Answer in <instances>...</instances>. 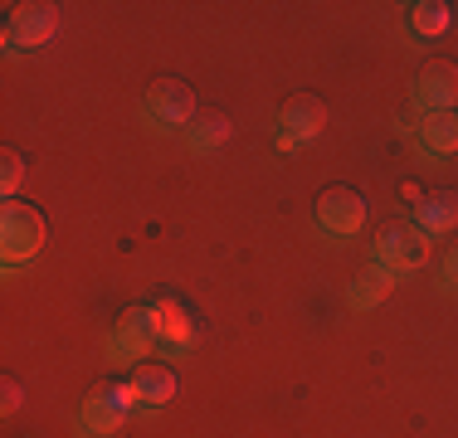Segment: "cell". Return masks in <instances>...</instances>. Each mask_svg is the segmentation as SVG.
Segmentation results:
<instances>
[{
	"label": "cell",
	"mask_w": 458,
	"mask_h": 438,
	"mask_svg": "<svg viewBox=\"0 0 458 438\" xmlns=\"http://www.w3.org/2000/svg\"><path fill=\"white\" fill-rule=\"evenodd\" d=\"M157 332H161V341H171V346H191L195 341V316L185 312L181 302H157Z\"/></svg>",
	"instance_id": "11"
},
{
	"label": "cell",
	"mask_w": 458,
	"mask_h": 438,
	"mask_svg": "<svg viewBox=\"0 0 458 438\" xmlns=\"http://www.w3.org/2000/svg\"><path fill=\"white\" fill-rule=\"evenodd\" d=\"M132 385L141 394V404L161 409V404H171V394H176V375H171L166 366H141L137 375H132Z\"/></svg>",
	"instance_id": "12"
},
{
	"label": "cell",
	"mask_w": 458,
	"mask_h": 438,
	"mask_svg": "<svg viewBox=\"0 0 458 438\" xmlns=\"http://www.w3.org/2000/svg\"><path fill=\"white\" fill-rule=\"evenodd\" d=\"M0 244H5V263H25L45 248V215L25 200H5L0 210Z\"/></svg>",
	"instance_id": "1"
},
{
	"label": "cell",
	"mask_w": 458,
	"mask_h": 438,
	"mask_svg": "<svg viewBox=\"0 0 458 438\" xmlns=\"http://www.w3.org/2000/svg\"><path fill=\"white\" fill-rule=\"evenodd\" d=\"M191 137H195L200 151H215V147H225V141L234 137V127H229V117H220V113H205V117H195Z\"/></svg>",
	"instance_id": "16"
},
{
	"label": "cell",
	"mask_w": 458,
	"mask_h": 438,
	"mask_svg": "<svg viewBox=\"0 0 458 438\" xmlns=\"http://www.w3.org/2000/svg\"><path fill=\"white\" fill-rule=\"evenodd\" d=\"M390 288H395V278H390V268H366L361 278H356V288H352V302L356 307H376V302H386L390 298Z\"/></svg>",
	"instance_id": "14"
},
{
	"label": "cell",
	"mask_w": 458,
	"mask_h": 438,
	"mask_svg": "<svg viewBox=\"0 0 458 438\" xmlns=\"http://www.w3.org/2000/svg\"><path fill=\"white\" fill-rule=\"evenodd\" d=\"M151 113H157L161 122L191 127L195 117H200V107H195V88L181 83V79H157L151 83Z\"/></svg>",
	"instance_id": "8"
},
{
	"label": "cell",
	"mask_w": 458,
	"mask_h": 438,
	"mask_svg": "<svg viewBox=\"0 0 458 438\" xmlns=\"http://www.w3.org/2000/svg\"><path fill=\"white\" fill-rule=\"evenodd\" d=\"M414 224L424 229V234H449L458 229V190H434L420 200V219Z\"/></svg>",
	"instance_id": "10"
},
{
	"label": "cell",
	"mask_w": 458,
	"mask_h": 438,
	"mask_svg": "<svg viewBox=\"0 0 458 438\" xmlns=\"http://www.w3.org/2000/svg\"><path fill=\"white\" fill-rule=\"evenodd\" d=\"M59 35V5H15L10 10V25H5V44H15V49H35V44H45Z\"/></svg>",
	"instance_id": "5"
},
{
	"label": "cell",
	"mask_w": 458,
	"mask_h": 438,
	"mask_svg": "<svg viewBox=\"0 0 458 438\" xmlns=\"http://www.w3.org/2000/svg\"><path fill=\"white\" fill-rule=\"evenodd\" d=\"M449 278L458 282V248H454V254H449Z\"/></svg>",
	"instance_id": "19"
},
{
	"label": "cell",
	"mask_w": 458,
	"mask_h": 438,
	"mask_svg": "<svg viewBox=\"0 0 458 438\" xmlns=\"http://www.w3.org/2000/svg\"><path fill=\"white\" fill-rule=\"evenodd\" d=\"M318 219L332 234H356L366 224V195L352 190V185H327L318 195Z\"/></svg>",
	"instance_id": "4"
},
{
	"label": "cell",
	"mask_w": 458,
	"mask_h": 438,
	"mask_svg": "<svg viewBox=\"0 0 458 438\" xmlns=\"http://www.w3.org/2000/svg\"><path fill=\"white\" fill-rule=\"evenodd\" d=\"M414 97H420L429 113H458V69L444 59L424 63L420 79H414Z\"/></svg>",
	"instance_id": "6"
},
{
	"label": "cell",
	"mask_w": 458,
	"mask_h": 438,
	"mask_svg": "<svg viewBox=\"0 0 458 438\" xmlns=\"http://www.w3.org/2000/svg\"><path fill=\"white\" fill-rule=\"evenodd\" d=\"M157 307H127L123 322H117V341L123 350H132V356H147L151 341H157Z\"/></svg>",
	"instance_id": "9"
},
{
	"label": "cell",
	"mask_w": 458,
	"mask_h": 438,
	"mask_svg": "<svg viewBox=\"0 0 458 438\" xmlns=\"http://www.w3.org/2000/svg\"><path fill=\"white\" fill-rule=\"evenodd\" d=\"M25 181V156L20 151H5V171H0V185H5V200H15V185Z\"/></svg>",
	"instance_id": "17"
},
{
	"label": "cell",
	"mask_w": 458,
	"mask_h": 438,
	"mask_svg": "<svg viewBox=\"0 0 458 438\" xmlns=\"http://www.w3.org/2000/svg\"><path fill=\"white\" fill-rule=\"evenodd\" d=\"M420 137L429 151H439V156H454L458 151V113H429L420 122Z\"/></svg>",
	"instance_id": "13"
},
{
	"label": "cell",
	"mask_w": 458,
	"mask_h": 438,
	"mask_svg": "<svg viewBox=\"0 0 458 438\" xmlns=\"http://www.w3.org/2000/svg\"><path fill=\"white\" fill-rule=\"evenodd\" d=\"M376 258H380V268H420L429 258L424 229L420 224H386L376 234Z\"/></svg>",
	"instance_id": "3"
},
{
	"label": "cell",
	"mask_w": 458,
	"mask_h": 438,
	"mask_svg": "<svg viewBox=\"0 0 458 438\" xmlns=\"http://www.w3.org/2000/svg\"><path fill=\"white\" fill-rule=\"evenodd\" d=\"M283 147H298V141H312V137H322V127H327V107H322V97H312V93H298V97H288L283 103Z\"/></svg>",
	"instance_id": "7"
},
{
	"label": "cell",
	"mask_w": 458,
	"mask_h": 438,
	"mask_svg": "<svg viewBox=\"0 0 458 438\" xmlns=\"http://www.w3.org/2000/svg\"><path fill=\"white\" fill-rule=\"evenodd\" d=\"M132 404H141V394L132 380H113V385H103V390H93V400H89V409H83V424H89L93 434H113L117 424L132 414Z\"/></svg>",
	"instance_id": "2"
},
{
	"label": "cell",
	"mask_w": 458,
	"mask_h": 438,
	"mask_svg": "<svg viewBox=\"0 0 458 438\" xmlns=\"http://www.w3.org/2000/svg\"><path fill=\"white\" fill-rule=\"evenodd\" d=\"M0 394H5V400H0V404H5V414H15L20 404H25V385H20V380H5V385H0Z\"/></svg>",
	"instance_id": "18"
},
{
	"label": "cell",
	"mask_w": 458,
	"mask_h": 438,
	"mask_svg": "<svg viewBox=\"0 0 458 438\" xmlns=\"http://www.w3.org/2000/svg\"><path fill=\"white\" fill-rule=\"evenodd\" d=\"M449 20H454V5H444V0H420V5L410 10V25L420 29L424 39L444 35V29H449Z\"/></svg>",
	"instance_id": "15"
}]
</instances>
